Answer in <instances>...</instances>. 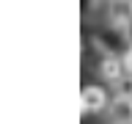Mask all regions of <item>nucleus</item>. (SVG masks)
<instances>
[{"label": "nucleus", "instance_id": "obj_1", "mask_svg": "<svg viewBox=\"0 0 132 124\" xmlns=\"http://www.w3.org/2000/svg\"><path fill=\"white\" fill-rule=\"evenodd\" d=\"M94 44H96V50H102L105 58H124L132 50V36L124 28L107 25V28H99L94 33Z\"/></svg>", "mask_w": 132, "mask_h": 124}, {"label": "nucleus", "instance_id": "obj_2", "mask_svg": "<svg viewBox=\"0 0 132 124\" xmlns=\"http://www.w3.org/2000/svg\"><path fill=\"white\" fill-rule=\"evenodd\" d=\"M80 107L82 113H99L107 107V94L102 86H85L80 91Z\"/></svg>", "mask_w": 132, "mask_h": 124}, {"label": "nucleus", "instance_id": "obj_3", "mask_svg": "<svg viewBox=\"0 0 132 124\" xmlns=\"http://www.w3.org/2000/svg\"><path fill=\"white\" fill-rule=\"evenodd\" d=\"M107 22L116 25V28H124L129 30L132 25V0H116L107 6Z\"/></svg>", "mask_w": 132, "mask_h": 124}, {"label": "nucleus", "instance_id": "obj_4", "mask_svg": "<svg viewBox=\"0 0 132 124\" xmlns=\"http://www.w3.org/2000/svg\"><path fill=\"white\" fill-rule=\"evenodd\" d=\"M107 124H132V99L116 97L107 107Z\"/></svg>", "mask_w": 132, "mask_h": 124}, {"label": "nucleus", "instance_id": "obj_5", "mask_svg": "<svg viewBox=\"0 0 132 124\" xmlns=\"http://www.w3.org/2000/svg\"><path fill=\"white\" fill-rule=\"evenodd\" d=\"M99 74H102V77H105L107 83H118L124 77V64H121V58H105V61H102V66H99Z\"/></svg>", "mask_w": 132, "mask_h": 124}, {"label": "nucleus", "instance_id": "obj_6", "mask_svg": "<svg viewBox=\"0 0 132 124\" xmlns=\"http://www.w3.org/2000/svg\"><path fill=\"white\" fill-rule=\"evenodd\" d=\"M113 91H116L118 99H132V74H124L121 80L113 86Z\"/></svg>", "mask_w": 132, "mask_h": 124}, {"label": "nucleus", "instance_id": "obj_7", "mask_svg": "<svg viewBox=\"0 0 132 124\" xmlns=\"http://www.w3.org/2000/svg\"><path fill=\"white\" fill-rule=\"evenodd\" d=\"M121 64H124V72H127V74H132V50L121 58Z\"/></svg>", "mask_w": 132, "mask_h": 124}]
</instances>
